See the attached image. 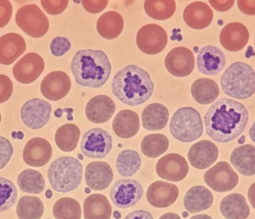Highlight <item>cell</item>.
I'll use <instances>...</instances> for the list:
<instances>
[{"label":"cell","instance_id":"obj_1","mask_svg":"<svg viewBox=\"0 0 255 219\" xmlns=\"http://www.w3.org/2000/svg\"><path fill=\"white\" fill-rule=\"evenodd\" d=\"M249 113L242 103L229 98L214 103L205 115L208 136L219 143L232 142L243 133L249 123Z\"/></svg>","mask_w":255,"mask_h":219},{"label":"cell","instance_id":"obj_2","mask_svg":"<svg viewBox=\"0 0 255 219\" xmlns=\"http://www.w3.org/2000/svg\"><path fill=\"white\" fill-rule=\"evenodd\" d=\"M112 90L122 103L130 107H138L151 98L154 86L148 72L139 66L129 65L114 76Z\"/></svg>","mask_w":255,"mask_h":219},{"label":"cell","instance_id":"obj_3","mask_svg":"<svg viewBox=\"0 0 255 219\" xmlns=\"http://www.w3.org/2000/svg\"><path fill=\"white\" fill-rule=\"evenodd\" d=\"M71 71L77 84L84 87L100 88L110 77L111 63L103 51L79 50L72 59Z\"/></svg>","mask_w":255,"mask_h":219},{"label":"cell","instance_id":"obj_4","mask_svg":"<svg viewBox=\"0 0 255 219\" xmlns=\"http://www.w3.org/2000/svg\"><path fill=\"white\" fill-rule=\"evenodd\" d=\"M221 86L227 96L236 100H247L255 93V72L247 63L237 62L222 75Z\"/></svg>","mask_w":255,"mask_h":219},{"label":"cell","instance_id":"obj_5","mask_svg":"<svg viewBox=\"0 0 255 219\" xmlns=\"http://www.w3.org/2000/svg\"><path fill=\"white\" fill-rule=\"evenodd\" d=\"M83 176V165L73 157H60L51 164L48 170L50 186L61 193L77 189L82 183Z\"/></svg>","mask_w":255,"mask_h":219},{"label":"cell","instance_id":"obj_6","mask_svg":"<svg viewBox=\"0 0 255 219\" xmlns=\"http://www.w3.org/2000/svg\"><path fill=\"white\" fill-rule=\"evenodd\" d=\"M170 132L180 142H192L202 136L203 122L200 113L192 107H181L173 115Z\"/></svg>","mask_w":255,"mask_h":219},{"label":"cell","instance_id":"obj_7","mask_svg":"<svg viewBox=\"0 0 255 219\" xmlns=\"http://www.w3.org/2000/svg\"><path fill=\"white\" fill-rule=\"evenodd\" d=\"M15 22L25 34L35 39L45 36L49 29L48 17L35 4L21 7L15 15Z\"/></svg>","mask_w":255,"mask_h":219},{"label":"cell","instance_id":"obj_8","mask_svg":"<svg viewBox=\"0 0 255 219\" xmlns=\"http://www.w3.org/2000/svg\"><path fill=\"white\" fill-rule=\"evenodd\" d=\"M80 148L83 153L89 159H103L111 152L113 137L103 128H92L83 135Z\"/></svg>","mask_w":255,"mask_h":219},{"label":"cell","instance_id":"obj_9","mask_svg":"<svg viewBox=\"0 0 255 219\" xmlns=\"http://www.w3.org/2000/svg\"><path fill=\"white\" fill-rule=\"evenodd\" d=\"M142 185L134 179H120L113 184L110 190L112 203L120 209H128L135 206L142 199Z\"/></svg>","mask_w":255,"mask_h":219},{"label":"cell","instance_id":"obj_10","mask_svg":"<svg viewBox=\"0 0 255 219\" xmlns=\"http://www.w3.org/2000/svg\"><path fill=\"white\" fill-rule=\"evenodd\" d=\"M136 43L144 54L157 55L166 47L168 35L165 29L160 25L148 24L138 30Z\"/></svg>","mask_w":255,"mask_h":219},{"label":"cell","instance_id":"obj_11","mask_svg":"<svg viewBox=\"0 0 255 219\" xmlns=\"http://www.w3.org/2000/svg\"><path fill=\"white\" fill-rule=\"evenodd\" d=\"M204 180L215 192H227L233 190L238 186L239 177L230 164L219 162L206 171Z\"/></svg>","mask_w":255,"mask_h":219},{"label":"cell","instance_id":"obj_12","mask_svg":"<svg viewBox=\"0 0 255 219\" xmlns=\"http://www.w3.org/2000/svg\"><path fill=\"white\" fill-rule=\"evenodd\" d=\"M52 112L50 103L41 99L27 101L21 109L23 123L32 129H40L49 122Z\"/></svg>","mask_w":255,"mask_h":219},{"label":"cell","instance_id":"obj_13","mask_svg":"<svg viewBox=\"0 0 255 219\" xmlns=\"http://www.w3.org/2000/svg\"><path fill=\"white\" fill-rule=\"evenodd\" d=\"M44 69L45 62L42 56L35 52H29L17 62L12 69V73L19 83L30 84L37 80Z\"/></svg>","mask_w":255,"mask_h":219},{"label":"cell","instance_id":"obj_14","mask_svg":"<svg viewBox=\"0 0 255 219\" xmlns=\"http://www.w3.org/2000/svg\"><path fill=\"white\" fill-rule=\"evenodd\" d=\"M189 171L186 159L179 154L163 156L156 164L157 175L165 180L176 182L185 179Z\"/></svg>","mask_w":255,"mask_h":219},{"label":"cell","instance_id":"obj_15","mask_svg":"<svg viewBox=\"0 0 255 219\" xmlns=\"http://www.w3.org/2000/svg\"><path fill=\"white\" fill-rule=\"evenodd\" d=\"M165 66L172 76L186 77L195 69V56L189 49L179 46L168 52L165 59Z\"/></svg>","mask_w":255,"mask_h":219},{"label":"cell","instance_id":"obj_16","mask_svg":"<svg viewBox=\"0 0 255 219\" xmlns=\"http://www.w3.org/2000/svg\"><path fill=\"white\" fill-rule=\"evenodd\" d=\"M70 89V77L62 71L52 72L45 76L40 86L42 96L51 101H59L65 98Z\"/></svg>","mask_w":255,"mask_h":219},{"label":"cell","instance_id":"obj_17","mask_svg":"<svg viewBox=\"0 0 255 219\" xmlns=\"http://www.w3.org/2000/svg\"><path fill=\"white\" fill-rule=\"evenodd\" d=\"M226 64V58L219 48L205 46L200 49L197 56L198 71L205 76H215L220 73Z\"/></svg>","mask_w":255,"mask_h":219},{"label":"cell","instance_id":"obj_18","mask_svg":"<svg viewBox=\"0 0 255 219\" xmlns=\"http://www.w3.org/2000/svg\"><path fill=\"white\" fill-rule=\"evenodd\" d=\"M179 196V189L175 184L156 181L147 191V200L153 207L165 209L172 206Z\"/></svg>","mask_w":255,"mask_h":219},{"label":"cell","instance_id":"obj_19","mask_svg":"<svg viewBox=\"0 0 255 219\" xmlns=\"http://www.w3.org/2000/svg\"><path fill=\"white\" fill-rule=\"evenodd\" d=\"M52 148L49 142L43 138H32L24 148L22 158L26 165L32 167H42L50 161Z\"/></svg>","mask_w":255,"mask_h":219},{"label":"cell","instance_id":"obj_20","mask_svg":"<svg viewBox=\"0 0 255 219\" xmlns=\"http://www.w3.org/2000/svg\"><path fill=\"white\" fill-rule=\"evenodd\" d=\"M218 155L219 151L215 144L208 140H202L190 148L188 158L192 167L202 170L213 165Z\"/></svg>","mask_w":255,"mask_h":219},{"label":"cell","instance_id":"obj_21","mask_svg":"<svg viewBox=\"0 0 255 219\" xmlns=\"http://www.w3.org/2000/svg\"><path fill=\"white\" fill-rule=\"evenodd\" d=\"M116 110V104L109 96L99 95L91 99L86 105V118L93 123H106L111 119Z\"/></svg>","mask_w":255,"mask_h":219},{"label":"cell","instance_id":"obj_22","mask_svg":"<svg viewBox=\"0 0 255 219\" xmlns=\"http://www.w3.org/2000/svg\"><path fill=\"white\" fill-rule=\"evenodd\" d=\"M219 39L222 46L226 50L238 52L247 45L249 31L245 25L240 22H231L222 29Z\"/></svg>","mask_w":255,"mask_h":219},{"label":"cell","instance_id":"obj_23","mask_svg":"<svg viewBox=\"0 0 255 219\" xmlns=\"http://www.w3.org/2000/svg\"><path fill=\"white\" fill-rule=\"evenodd\" d=\"M85 179L89 189L103 191L113 182V171L107 162H91L86 166Z\"/></svg>","mask_w":255,"mask_h":219},{"label":"cell","instance_id":"obj_24","mask_svg":"<svg viewBox=\"0 0 255 219\" xmlns=\"http://www.w3.org/2000/svg\"><path fill=\"white\" fill-rule=\"evenodd\" d=\"M26 50L25 39L19 34L11 32L0 37V64L8 66Z\"/></svg>","mask_w":255,"mask_h":219},{"label":"cell","instance_id":"obj_25","mask_svg":"<svg viewBox=\"0 0 255 219\" xmlns=\"http://www.w3.org/2000/svg\"><path fill=\"white\" fill-rule=\"evenodd\" d=\"M214 13L208 4L195 2L187 5L183 12L185 23L191 29H203L208 27L213 20Z\"/></svg>","mask_w":255,"mask_h":219},{"label":"cell","instance_id":"obj_26","mask_svg":"<svg viewBox=\"0 0 255 219\" xmlns=\"http://www.w3.org/2000/svg\"><path fill=\"white\" fill-rule=\"evenodd\" d=\"M113 128L116 135L120 138L124 139L132 138L139 131V117L135 111L122 110L113 120Z\"/></svg>","mask_w":255,"mask_h":219},{"label":"cell","instance_id":"obj_27","mask_svg":"<svg viewBox=\"0 0 255 219\" xmlns=\"http://www.w3.org/2000/svg\"><path fill=\"white\" fill-rule=\"evenodd\" d=\"M230 161L242 175H255V147L253 145L247 144L235 148L231 154Z\"/></svg>","mask_w":255,"mask_h":219},{"label":"cell","instance_id":"obj_28","mask_svg":"<svg viewBox=\"0 0 255 219\" xmlns=\"http://www.w3.org/2000/svg\"><path fill=\"white\" fill-rule=\"evenodd\" d=\"M214 197L207 188L196 186L191 188L184 198V206L190 213H198L210 209Z\"/></svg>","mask_w":255,"mask_h":219},{"label":"cell","instance_id":"obj_29","mask_svg":"<svg viewBox=\"0 0 255 219\" xmlns=\"http://www.w3.org/2000/svg\"><path fill=\"white\" fill-rule=\"evenodd\" d=\"M169 111L161 103H151L143 110L141 114L142 125L149 131H159L168 124Z\"/></svg>","mask_w":255,"mask_h":219},{"label":"cell","instance_id":"obj_30","mask_svg":"<svg viewBox=\"0 0 255 219\" xmlns=\"http://www.w3.org/2000/svg\"><path fill=\"white\" fill-rule=\"evenodd\" d=\"M220 211L226 219H246L250 215V207L242 195L233 193L222 199Z\"/></svg>","mask_w":255,"mask_h":219},{"label":"cell","instance_id":"obj_31","mask_svg":"<svg viewBox=\"0 0 255 219\" xmlns=\"http://www.w3.org/2000/svg\"><path fill=\"white\" fill-rule=\"evenodd\" d=\"M96 28L102 37L106 39H114L123 32L124 19L119 12L109 11L99 17Z\"/></svg>","mask_w":255,"mask_h":219},{"label":"cell","instance_id":"obj_32","mask_svg":"<svg viewBox=\"0 0 255 219\" xmlns=\"http://www.w3.org/2000/svg\"><path fill=\"white\" fill-rule=\"evenodd\" d=\"M85 219H110L112 216L111 205L106 196L93 194L88 196L83 204Z\"/></svg>","mask_w":255,"mask_h":219},{"label":"cell","instance_id":"obj_33","mask_svg":"<svg viewBox=\"0 0 255 219\" xmlns=\"http://www.w3.org/2000/svg\"><path fill=\"white\" fill-rule=\"evenodd\" d=\"M191 93L194 100L198 104L208 105L214 103L218 98L220 90L214 80L202 78L191 85Z\"/></svg>","mask_w":255,"mask_h":219},{"label":"cell","instance_id":"obj_34","mask_svg":"<svg viewBox=\"0 0 255 219\" xmlns=\"http://www.w3.org/2000/svg\"><path fill=\"white\" fill-rule=\"evenodd\" d=\"M80 129L74 124H65L58 128L55 135V141L58 148L62 152H70L77 147Z\"/></svg>","mask_w":255,"mask_h":219},{"label":"cell","instance_id":"obj_35","mask_svg":"<svg viewBox=\"0 0 255 219\" xmlns=\"http://www.w3.org/2000/svg\"><path fill=\"white\" fill-rule=\"evenodd\" d=\"M17 183L20 190L28 194H40L45 186L42 174L33 169H25L20 172Z\"/></svg>","mask_w":255,"mask_h":219},{"label":"cell","instance_id":"obj_36","mask_svg":"<svg viewBox=\"0 0 255 219\" xmlns=\"http://www.w3.org/2000/svg\"><path fill=\"white\" fill-rule=\"evenodd\" d=\"M144 11L148 16L155 20H166L175 14L176 2L174 0H146Z\"/></svg>","mask_w":255,"mask_h":219},{"label":"cell","instance_id":"obj_37","mask_svg":"<svg viewBox=\"0 0 255 219\" xmlns=\"http://www.w3.org/2000/svg\"><path fill=\"white\" fill-rule=\"evenodd\" d=\"M141 159L138 152L131 149L123 151L116 159V168L122 176L131 177L139 171Z\"/></svg>","mask_w":255,"mask_h":219},{"label":"cell","instance_id":"obj_38","mask_svg":"<svg viewBox=\"0 0 255 219\" xmlns=\"http://www.w3.org/2000/svg\"><path fill=\"white\" fill-rule=\"evenodd\" d=\"M43 213V203L35 196H23L17 204L16 214L19 219H40Z\"/></svg>","mask_w":255,"mask_h":219},{"label":"cell","instance_id":"obj_39","mask_svg":"<svg viewBox=\"0 0 255 219\" xmlns=\"http://www.w3.org/2000/svg\"><path fill=\"white\" fill-rule=\"evenodd\" d=\"M169 146V140L162 134H151L144 137L141 141V149L145 156L155 159L163 155Z\"/></svg>","mask_w":255,"mask_h":219},{"label":"cell","instance_id":"obj_40","mask_svg":"<svg viewBox=\"0 0 255 219\" xmlns=\"http://www.w3.org/2000/svg\"><path fill=\"white\" fill-rule=\"evenodd\" d=\"M56 219H81L82 209L76 199L65 197L59 199L52 209Z\"/></svg>","mask_w":255,"mask_h":219},{"label":"cell","instance_id":"obj_41","mask_svg":"<svg viewBox=\"0 0 255 219\" xmlns=\"http://www.w3.org/2000/svg\"><path fill=\"white\" fill-rule=\"evenodd\" d=\"M17 197L18 191L15 184L9 179L0 177V213L10 209Z\"/></svg>","mask_w":255,"mask_h":219},{"label":"cell","instance_id":"obj_42","mask_svg":"<svg viewBox=\"0 0 255 219\" xmlns=\"http://www.w3.org/2000/svg\"><path fill=\"white\" fill-rule=\"evenodd\" d=\"M71 49V42L66 37L58 36L54 38L50 44L52 54L56 57L64 56Z\"/></svg>","mask_w":255,"mask_h":219},{"label":"cell","instance_id":"obj_43","mask_svg":"<svg viewBox=\"0 0 255 219\" xmlns=\"http://www.w3.org/2000/svg\"><path fill=\"white\" fill-rule=\"evenodd\" d=\"M42 7L45 12L50 15H56L62 13L69 5L68 0H42Z\"/></svg>","mask_w":255,"mask_h":219},{"label":"cell","instance_id":"obj_44","mask_svg":"<svg viewBox=\"0 0 255 219\" xmlns=\"http://www.w3.org/2000/svg\"><path fill=\"white\" fill-rule=\"evenodd\" d=\"M13 154V147L5 137L0 135V170L6 166Z\"/></svg>","mask_w":255,"mask_h":219},{"label":"cell","instance_id":"obj_45","mask_svg":"<svg viewBox=\"0 0 255 219\" xmlns=\"http://www.w3.org/2000/svg\"><path fill=\"white\" fill-rule=\"evenodd\" d=\"M13 91V84L8 76L0 75V104L8 101Z\"/></svg>","mask_w":255,"mask_h":219},{"label":"cell","instance_id":"obj_46","mask_svg":"<svg viewBox=\"0 0 255 219\" xmlns=\"http://www.w3.org/2000/svg\"><path fill=\"white\" fill-rule=\"evenodd\" d=\"M12 15V5L8 0H0V28L8 25Z\"/></svg>","mask_w":255,"mask_h":219},{"label":"cell","instance_id":"obj_47","mask_svg":"<svg viewBox=\"0 0 255 219\" xmlns=\"http://www.w3.org/2000/svg\"><path fill=\"white\" fill-rule=\"evenodd\" d=\"M107 0H97V1H94V0H83L82 1V4H83V7L87 12H90V13L96 14L101 12L103 9L106 8L108 5Z\"/></svg>","mask_w":255,"mask_h":219},{"label":"cell","instance_id":"obj_48","mask_svg":"<svg viewBox=\"0 0 255 219\" xmlns=\"http://www.w3.org/2000/svg\"><path fill=\"white\" fill-rule=\"evenodd\" d=\"M238 7L245 15H255V0H239Z\"/></svg>","mask_w":255,"mask_h":219},{"label":"cell","instance_id":"obj_49","mask_svg":"<svg viewBox=\"0 0 255 219\" xmlns=\"http://www.w3.org/2000/svg\"><path fill=\"white\" fill-rule=\"evenodd\" d=\"M212 6L215 9L219 12H225L233 7L235 4V0H227V1H216V0H211L209 1Z\"/></svg>","mask_w":255,"mask_h":219},{"label":"cell","instance_id":"obj_50","mask_svg":"<svg viewBox=\"0 0 255 219\" xmlns=\"http://www.w3.org/2000/svg\"><path fill=\"white\" fill-rule=\"evenodd\" d=\"M124 219H154V218L146 210H135L128 214Z\"/></svg>","mask_w":255,"mask_h":219},{"label":"cell","instance_id":"obj_51","mask_svg":"<svg viewBox=\"0 0 255 219\" xmlns=\"http://www.w3.org/2000/svg\"><path fill=\"white\" fill-rule=\"evenodd\" d=\"M248 198L249 202L254 209H255V182L252 184L249 187V192H248Z\"/></svg>","mask_w":255,"mask_h":219},{"label":"cell","instance_id":"obj_52","mask_svg":"<svg viewBox=\"0 0 255 219\" xmlns=\"http://www.w3.org/2000/svg\"><path fill=\"white\" fill-rule=\"evenodd\" d=\"M159 219H181L176 213H168L161 216Z\"/></svg>","mask_w":255,"mask_h":219},{"label":"cell","instance_id":"obj_53","mask_svg":"<svg viewBox=\"0 0 255 219\" xmlns=\"http://www.w3.org/2000/svg\"><path fill=\"white\" fill-rule=\"evenodd\" d=\"M249 135H250V138L252 142L255 143V121H254L253 125L251 127Z\"/></svg>","mask_w":255,"mask_h":219},{"label":"cell","instance_id":"obj_54","mask_svg":"<svg viewBox=\"0 0 255 219\" xmlns=\"http://www.w3.org/2000/svg\"><path fill=\"white\" fill-rule=\"evenodd\" d=\"M190 219H213L210 216H208V215L202 214V215H197V216H193V217H191Z\"/></svg>","mask_w":255,"mask_h":219},{"label":"cell","instance_id":"obj_55","mask_svg":"<svg viewBox=\"0 0 255 219\" xmlns=\"http://www.w3.org/2000/svg\"><path fill=\"white\" fill-rule=\"evenodd\" d=\"M113 216H114L115 219H121L122 216L120 214V212L116 211L114 213H113Z\"/></svg>","mask_w":255,"mask_h":219},{"label":"cell","instance_id":"obj_56","mask_svg":"<svg viewBox=\"0 0 255 219\" xmlns=\"http://www.w3.org/2000/svg\"><path fill=\"white\" fill-rule=\"evenodd\" d=\"M45 195H46V198H48V199H50V198H52V191L48 190L47 192H46V193H45Z\"/></svg>","mask_w":255,"mask_h":219},{"label":"cell","instance_id":"obj_57","mask_svg":"<svg viewBox=\"0 0 255 219\" xmlns=\"http://www.w3.org/2000/svg\"><path fill=\"white\" fill-rule=\"evenodd\" d=\"M85 191H86V192L87 193V194H89V193L91 192V189H89V188H86V189H85Z\"/></svg>","mask_w":255,"mask_h":219},{"label":"cell","instance_id":"obj_58","mask_svg":"<svg viewBox=\"0 0 255 219\" xmlns=\"http://www.w3.org/2000/svg\"><path fill=\"white\" fill-rule=\"evenodd\" d=\"M188 213H187V212H185V213H183V216L185 218L188 217Z\"/></svg>","mask_w":255,"mask_h":219},{"label":"cell","instance_id":"obj_59","mask_svg":"<svg viewBox=\"0 0 255 219\" xmlns=\"http://www.w3.org/2000/svg\"><path fill=\"white\" fill-rule=\"evenodd\" d=\"M0 122H1V113H0Z\"/></svg>","mask_w":255,"mask_h":219},{"label":"cell","instance_id":"obj_60","mask_svg":"<svg viewBox=\"0 0 255 219\" xmlns=\"http://www.w3.org/2000/svg\"></svg>","mask_w":255,"mask_h":219},{"label":"cell","instance_id":"obj_61","mask_svg":"<svg viewBox=\"0 0 255 219\" xmlns=\"http://www.w3.org/2000/svg\"></svg>","mask_w":255,"mask_h":219}]
</instances>
